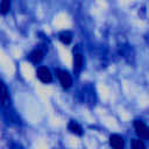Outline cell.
<instances>
[{"label":"cell","instance_id":"6da1fadb","mask_svg":"<svg viewBox=\"0 0 149 149\" xmlns=\"http://www.w3.org/2000/svg\"><path fill=\"white\" fill-rule=\"evenodd\" d=\"M134 129L141 140H149V128L143 121L135 120L134 121Z\"/></svg>","mask_w":149,"mask_h":149},{"label":"cell","instance_id":"7a4b0ae2","mask_svg":"<svg viewBox=\"0 0 149 149\" xmlns=\"http://www.w3.org/2000/svg\"><path fill=\"white\" fill-rule=\"evenodd\" d=\"M56 74H57V77L59 79V83L62 84V86L64 88H69V87L72 86V78H71V76L69 74L68 71L57 69L56 70Z\"/></svg>","mask_w":149,"mask_h":149},{"label":"cell","instance_id":"3957f363","mask_svg":"<svg viewBox=\"0 0 149 149\" xmlns=\"http://www.w3.org/2000/svg\"><path fill=\"white\" fill-rule=\"evenodd\" d=\"M36 74H37V78L42 81V83H50L52 80V74L50 72V70L45 66H40L36 71Z\"/></svg>","mask_w":149,"mask_h":149},{"label":"cell","instance_id":"277c9868","mask_svg":"<svg viewBox=\"0 0 149 149\" xmlns=\"http://www.w3.org/2000/svg\"><path fill=\"white\" fill-rule=\"evenodd\" d=\"M109 144L113 149H123L125 147V140L119 134H112L109 136Z\"/></svg>","mask_w":149,"mask_h":149},{"label":"cell","instance_id":"5b68a950","mask_svg":"<svg viewBox=\"0 0 149 149\" xmlns=\"http://www.w3.org/2000/svg\"><path fill=\"white\" fill-rule=\"evenodd\" d=\"M0 102L3 106H8L9 105V93H8V88L6 86V84L0 79Z\"/></svg>","mask_w":149,"mask_h":149},{"label":"cell","instance_id":"8992f818","mask_svg":"<svg viewBox=\"0 0 149 149\" xmlns=\"http://www.w3.org/2000/svg\"><path fill=\"white\" fill-rule=\"evenodd\" d=\"M83 65H84L83 55L79 54V52L74 54V57H73V70H74V72H79L83 69Z\"/></svg>","mask_w":149,"mask_h":149},{"label":"cell","instance_id":"52a82bcc","mask_svg":"<svg viewBox=\"0 0 149 149\" xmlns=\"http://www.w3.org/2000/svg\"><path fill=\"white\" fill-rule=\"evenodd\" d=\"M43 56H44V54H43V51H42L41 49H35V50H33V51L29 54V59H30L33 63L37 64V63H40V62L43 59Z\"/></svg>","mask_w":149,"mask_h":149},{"label":"cell","instance_id":"ba28073f","mask_svg":"<svg viewBox=\"0 0 149 149\" xmlns=\"http://www.w3.org/2000/svg\"><path fill=\"white\" fill-rule=\"evenodd\" d=\"M69 130L71 132V133H73V134H76V135H83V128L80 127V125L78 123V122H76V121H70L69 122Z\"/></svg>","mask_w":149,"mask_h":149},{"label":"cell","instance_id":"9c48e42d","mask_svg":"<svg viewBox=\"0 0 149 149\" xmlns=\"http://www.w3.org/2000/svg\"><path fill=\"white\" fill-rule=\"evenodd\" d=\"M58 38H59V41H61L62 43L69 44V43L72 41V34H71L70 31H68V30H64V31H61V33L58 34Z\"/></svg>","mask_w":149,"mask_h":149},{"label":"cell","instance_id":"30bf717a","mask_svg":"<svg viewBox=\"0 0 149 149\" xmlns=\"http://www.w3.org/2000/svg\"><path fill=\"white\" fill-rule=\"evenodd\" d=\"M10 2H12V0H2V2L0 5V13H2V14L8 13L9 8H10Z\"/></svg>","mask_w":149,"mask_h":149},{"label":"cell","instance_id":"8fae6325","mask_svg":"<svg viewBox=\"0 0 149 149\" xmlns=\"http://www.w3.org/2000/svg\"><path fill=\"white\" fill-rule=\"evenodd\" d=\"M132 149H146V146H144L142 140L134 139L132 141Z\"/></svg>","mask_w":149,"mask_h":149}]
</instances>
